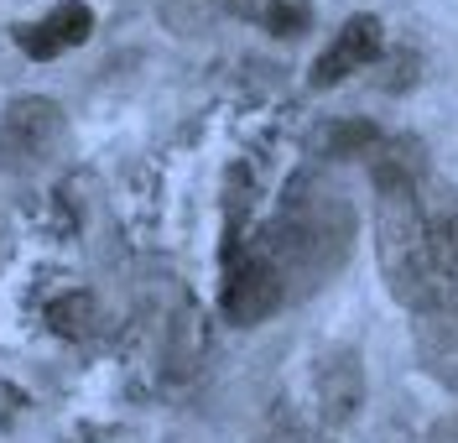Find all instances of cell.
<instances>
[{"mask_svg":"<svg viewBox=\"0 0 458 443\" xmlns=\"http://www.w3.org/2000/svg\"><path fill=\"white\" fill-rule=\"evenodd\" d=\"M250 245L282 277L286 302L308 297L349 261V251H354V204L323 173H297L286 183L282 209L266 219V230Z\"/></svg>","mask_w":458,"mask_h":443,"instance_id":"obj_1","label":"cell"},{"mask_svg":"<svg viewBox=\"0 0 458 443\" xmlns=\"http://www.w3.org/2000/svg\"><path fill=\"white\" fill-rule=\"evenodd\" d=\"M428 177V151L417 147L411 136L406 141H380L375 147V193H380V209H375V225H380V271L391 282V293L417 308V313H432V308H448L454 297L443 287L437 266H432V245H428V225H422V188Z\"/></svg>","mask_w":458,"mask_h":443,"instance_id":"obj_2","label":"cell"},{"mask_svg":"<svg viewBox=\"0 0 458 443\" xmlns=\"http://www.w3.org/2000/svg\"><path fill=\"white\" fill-rule=\"evenodd\" d=\"M63 141V110L42 94H21L0 110V173L42 167Z\"/></svg>","mask_w":458,"mask_h":443,"instance_id":"obj_3","label":"cell"},{"mask_svg":"<svg viewBox=\"0 0 458 443\" xmlns=\"http://www.w3.org/2000/svg\"><path fill=\"white\" fill-rule=\"evenodd\" d=\"M282 302H286L282 277L266 266V256H260L256 245L229 251V277H225V313H229V324H260V319H271Z\"/></svg>","mask_w":458,"mask_h":443,"instance_id":"obj_4","label":"cell"},{"mask_svg":"<svg viewBox=\"0 0 458 443\" xmlns=\"http://www.w3.org/2000/svg\"><path fill=\"white\" fill-rule=\"evenodd\" d=\"M417 199H422V225H428V245H432V266H437V277H443V287L448 297L458 293V193L443 183V177H422V188H417Z\"/></svg>","mask_w":458,"mask_h":443,"instance_id":"obj_5","label":"cell"},{"mask_svg":"<svg viewBox=\"0 0 458 443\" xmlns=\"http://www.w3.org/2000/svg\"><path fill=\"white\" fill-rule=\"evenodd\" d=\"M89 31H94V11L79 5V0H63V5H53V11L42 16V21H31V27L16 31V47H21L27 58H57V53L89 42Z\"/></svg>","mask_w":458,"mask_h":443,"instance_id":"obj_6","label":"cell"},{"mask_svg":"<svg viewBox=\"0 0 458 443\" xmlns=\"http://www.w3.org/2000/svg\"><path fill=\"white\" fill-rule=\"evenodd\" d=\"M375 58H380V21L375 16H354V21H344V31L334 37V47L313 63V89H334L339 79L360 73Z\"/></svg>","mask_w":458,"mask_h":443,"instance_id":"obj_7","label":"cell"},{"mask_svg":"<svg viewBox=\"0 0 458 443\" xmlns=\"http://www.w3.org/2000/svg\"><path fill=\"white\" fill-rule=\"evenodd\" d=\"M417 354L428 365L432 381H443L458 396V308H432L417 313Z\"/></svg>","mask_w":458,"mask_h":443,"instance_id":"obj_8","label":"cell"},{"mask_svg":"<svg viewBox=\"0 0 458 443\" xmlns=\"http://www.w3.org/2000/svg\"><path fill=\"white\" fill-rule=\"evenodd\" d=\"M365 396V381H360V360L344 350V354H328L318 365V413L328 422H349L354 407Z\"/></svg>","mask_w":458,"mask_h":443,"instance_id":"obj_9","label":"cell"},{"mask_svg":"<svg viewBox=\"0 0 458 443\" xmlns=\"http://www.w3.org/2000/svg\"><path fill=\"white\" fill-rule=\"evenodd\" d=\"M94 297L89 293H68V297H57L53 308H47V324L63 334V339H84V334H94Z\"/></svg>","mask_w":458,"mask_h":443,"instance_id":"obj_10","label":"cell"},{"mask_svg":"<svg viewBox=\"0 0 458 443\" xmlns=\"http://www.w3.org/2000/svg\"><path fill=\"white\" fill-rule=\"evenodd\" d=\"M234 0H162V16H167L177 31H199L208 27L219 11H229Z\"/></svg>","mask_w":458,"mask_h":443,"instance_id":"obj_11","label":"cell"},{"mask_svg":"<svg viewBox=\"0 0 458 443\" xmlns=\"http://www.w3.org/2000/svg\"><path fill=\"white\" fill-rule=\"evenodd\" d=\"M256 16H260L271 31H276V37H297V31H308V21H313L308 0H266Z\"/></svg>","mask_w":458,"mask_h":443,"instance_id":"obj_12","label":"cell"},{"mask_svg":"<svg viewBox=\"0 0 458 443\" xmlns=\"http://www.w3.org/2000/svg\"><path fill=\"white\" fill-rule=\"evenodd\" d=\"M256 443H323V439L302 433V428H276V433H266V439H256Z\"/></svg>","mask_w":458,"mask_h":443,"instance_id":"obj_13","label":"cell"}]
</instances>
